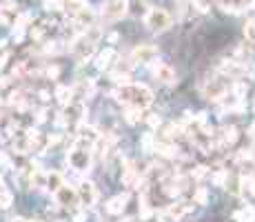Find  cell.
Returning <instances> with one entry per match:
<instances>
[{
    "label": "cell",
    "instance_id": "5b68a950",
    "mask_svg": "<svg viewBox=\"0 0 255 222\" xmlns=\"http://www.w3.org/2000/svg\"><path fill=\"white\" fill-rule=\"evenodd\" d=\"M204 98L207 100H222V98L226 96V91H229V82H226V76L222 73V76H213L209 78L207 82H204Z\"/></svg>",
    "mask_w": 255,
    "mask_h": 222
},
{
    "label": "cell",
    "instance_id": "7bdbcfd3",
    "mask_svg": "<svg viewBox=\"0 0 255 222\" xmlns=\"http://www.w3.org/2000/svg\"><path fill=\"white\" fill-rule=\"evenodd\" d=\"M7 60H9V51H2V53H0V69L7 65Z\"/></svg>",
    "mask_w": 255,
    "mask_h": 222
},
{
    "label": "cell",
    "instance_id": "ba28073f",
    "mask_svg": "<svg viewBox=\"0 0 255 222\" xmlns=\"http://www.w3.org/2000/svg\"><path fill=\"white\" fill-rule=\"evenodd\" d=\"M158 47L155 44H138V47L131 51V60L133 65H151L158 58Z\"/></svg>",
    "mask_w": 255,
    "mask_h": 222
},
{
    "label": "cell",
    "instance_id": "ffe728a7",
    "mask_svg": "<svg viewBox=\"0 0 255 222\" xmlns=\"http://www.w3.org/2000/svg\"><path fill=\"white\" fill-rule=\"evenodd\" d=\"M63 184H64V182H63V176H60L58 171H51V174H47V187H44L47 191L56 193L60 187H63Z\"/></svg>",
    "mask_w": 255,
    "mask_h": 222
},
{
    "label": "cell",
    "instance_id": "7a4b0ae2",
    "mask_svg": "<svg viewBox=\"0 0 255 222\" xmlns=\"http://www.w3.org/2000/svg\"><path fill=\"white\" fill-rule=\"evenodd\" d=\"M87 116V107L85 102H71L69 107H64V111L56 118V127H80Z\"/></svg>",
    "mask_w": 255,
    "mask_h": 222
},
{
    "label": "cell",
    "instance_id": "e575fe53",
    "mask_svg": "<svg viewBox=\"0 0 255 222\" xmlns=\"http://www.w3.org/2000/svg\"><path fill=\"white\" fill-rule=\"evenodd\" d=\"M0 167H2V169H14V164H11L9 155H7L5 151H0Z\"/></svg>",
    "mask_w": 255,
    "mask_h": 222
},
{
    "label": "cell",
    "instance_id": "74e56055",
    "mask_svg": "<svg viewBox=\"0 0 255 222\" xmlns=\"http://www.w3.org/2000/svg\"><path fill=\"white\" fill-rule=\"evenodd\" d=\"M237 7L240 9H251V7H255V0H237Z\"/></svg>",
    "mask_w": 255,
    "mask_h": 222
},
{
    "label": "cell",
    "instance_id": "cb8c5ba5",
    "mask_svg": "<svg viewBox=\"0 0 255 222\" xmlns=\"http://www.w3.org/2000/svg\"><path fill=\"white\" fill-rule=\"evenodd\" d=\"M140 218L142 220L151 218V207H149V200H147V193H140Z\"/></svg>",
    "mask_w": 255,
    "mask_h": 222
},
{
    "label": "cell",
    "instance_id": "8fae6325",
    "mask_svg": "<svg viewBox=\"0 0 255 222\" xmlns=\"http://www.w3.org/2000/svg\"><path fill=\"white\" fill-rule=\"evenodd\" d=\"M53 198H56V204H58V207H64V209H71V207H76V202H80V200H78V191L67 187V184H63L58 191L53 193Z\"/></svg>",
    "mask_w": 255,
    "mask_h": 222
},
{
    "label": "cell",
    "instance_id": "ee69618b",
    "mask_svg": "<svg viewBox=\"0 0 255 222\" xmlns=\"http://www.w3.org/2000/svg\"><path fill=\"white\" fill-rule=\"evenodd\" d=\"M249 138H251V140H253V142H255V122H253V125L249 127Z\"/></svg>",
    "mask_w": 255,
    "mask_h": 222
},
{
    "label": "cell",
    "instance_id": "bcb514c9",
    "mask_svg": "<svg viewBox=\"0 0 255 222\" xmlns=\"http://www.w3.org/2000/svg\"><path fill=\"white\" fill-rule=\"evenodd\" d=\"M122 222H133V220H129V218H127V220H122Z\"/></svg>",
    "mask_w": 255,
    "mask_h": 222
},
{
    "label": "cell",
    "instance_id": "44dd1931",
    "mask_svg": "<svg viewBox=\"0 0 255 222\" xmlns=\"http://www.w3.org/2000/svg\"><path fill=\"white\" fill-rule=\"evenodd\" d=\"M73 93H76V98H87L89 100L93 93V80H82L80 85L73 89Z\"/></svg>",
    "mask_w": 255,
    "mask_h": 222
},
{
    "label": "cell",
    "instance_id": "9c48e42d",
    "mask_svg": "<svg viewBox=\"0 0 255 222\" xmlns=\"http://www.w3.org/2000/svg\"><path fill=\"white\" fill-rule=\"evenodd\" d=\"M78 200H80V204L82 207H93L96 204V200H98V191H96V184L93 182H89V180H82L80 184H78Z\"/></svg>",
    "mask_w": 255,
    "mask_h": 222
},
{
    "label": "cell",
    "instance_id": "d4e9b609",
    "mask_svg": "<svg viewBox=\"0 0 255 222\" xmlns=\"http://www.w3.org/2000/svg\"><path fill=\"white\" fill-rule=\"evenodd\" d=\"M125 120L129 122V125H138L140 122V109H135V107H127Z\"/></svg>",
    "mask_w": 255,
    "mask_h": 222
},
{
    "label": "cell",
    "instance_id": "484cf974",
    "mask_svg": "<svg viewBox=\"0 0 255 222\" xmlns=\"http://www.w3.org/2000/svg\"><path fill=\"white\" fill-rule=\"evenodd\" d=\"M11 202H14V196L7 189H0V209H9Z\"/></svg>",
    "mask_w": 255,
    "mask_h": 222
},
{
    "label": "cell",
    "instance_id": "5bb4252c",
    "mask_svg": "<svg viewBox=\"0 0 255 222\" xmlns=\"http://www.w3.org/2000/svg\"><path fill=\"white\" fill-rule=\"evenodd\" d=\"M191 209H193V204L189 202V200H178V202L169 204L167 211H169V216L178 222V220H182L184 216H189V213H191Z\"/></svg>",
    "mask_w": 255,
    "mask_h": 222
},
{
    "label": "cell",
    "instance_id": "1f68e13d",
    "mask_svg": "<svg viewBox=\"0 0 255 222\" xmlns=\"http://www.w3.org/2000/svg\"><path fill=\"white\" fill-rule=\"evenodd\" d=\"M31 20H34V16H31V14H20V16H16V27H22V29H24Z\"/></svg>",
    "mask_w": 255,
    "mask_h": 222
},
{
    "label": "cell",
    "instance_id": "7dc6e473",
    "mask_svg": "<svg viewBox=\"0 0 255 222\" xmlns=\"http://www.w3.org/2000/svg\"><path fill=\"white\" fill-rule=\"evenodd\" d=\"M217 2H220V5H222V2H224V0H217Z\"/></svg>",
    "mask_w": 255,
    "mask_h": 222
},
{
    "label": "cell",
    "instance_id": "d590c367",
    "mask_svg": "<svg viewBox=\"0 0 255 222\" xmlns=\"http://www.w3.org/2000/svg\"><path fill=\"white\" fill-rule=\"evenodd\" d=\"M11 38H14V43H16V44L22 43V40H24V29H22V27H16L14 34H11Z\"/></svg>",
    "mask_w": 255,
    "mask_h": 222
},
{
    "label": "cell",
    "instance_id": "4fadbf2b",
    "mask_svg": "<svg viewBox=\"0 0 255 222\" xmlns=\"http://www.w3.org/2000/svg\"><path fill=\"white\" fill-rule=\"evenodd\" d=\"M127 202H129V193H118L105 204V211L111 213V216H122V211L127 209Z\"/></svg>",
    "mask_w": 255,
    "mask_h": 222
},
{
    "label": "cell",
    "instance_id": "e0dca14e",
    "mask_svg": "<svg viewBox=\"0 0 255 222\" xmlns=\"http://www.w3.org/2000/svg\"><path fill=\"white\" fill-rule=\"evenodd\" d=\"M151 7H147V0H129V14L135 16V18H142L149 14Z\"/></svg>",
    "mask_w": 255,
    "mask_h": 222
},
{
    "label": "cell",
    "instance_id": "c3c4849f",
    "mask_svg": "<svg viewBox=\"0 0 255 222\" xmlns=\"http://www.w3.org/2000/svg\"><path fill=\"white\" fill-rule=\"evenodd\" d=\"M253 109H255V107H253Z\"/></svg>",
    "mask_w": 255,
    "mask_h": 222
},
{
    "label": "cell",
    "instance_id": "30bf717a",
    "mask_svg": "<svg viewBox=\"0 0 255 222\" xmlns=\"http://www.w3.org/2000/svg\"><path fill=\"white\" fill-rule=\"evenodd\" d=\"M11 147H14V151L18 155H27L34 151V142H31V135L27 129H20L16 131V135L11 138Z\"/></svg>",
    "mask_w": 255,
    "mask_h": 222
},
{
    "label": "cell",
    "instance_id": "60d3db41",
    "mask_svg": "<svg viewBox=\"0 0 255 222\" xmlns=\"http://www.w3.org/2000/svg\"><path fill=\"white\" fill-rule=\"evenodd\" d=\"M147 122H149V127H153V129H155V127H160V122H162V120H160L158 116H153V113H151V116L147 118Z\"/></svg>",
    "mask_w": 255,
    "mask_h": 222
},
{
    "label": "cell",
    "instance_id": "7402d4cb",
    "mask_svg": "<svg viewBox=\"0 0 255 222\" xmlns=\"http://www.w3.org/2000/svg\"><path fill=\"white\" fill-rule=\"evenodd\" d=\"M31 187L44 189L47 187V174L42 169H34V176H31Z\"/></svg>",
    "mask_w": 255,
    "mask_h": 222
},
{
    "label": "cell",
    "instance_id": "4dcf8cb0",
    "mask_svg": "<svg viewBox=\"0 0 255 222\" xmlns=\"http://www.w3.org/2000/svg\"><path fill=\"white\" fill-rule=\"evenodd\" d=\"M244 36H246V40L255 43V18L246 22V27H244Z\"/></svg>",
    "mask_w": 255,
    "mask_h": 222
},
{
    "label": "cell",
    "instance_id": "4316f807",
    "mask_svg": "<svg viewBox=\"0 0 255 222\" xmlns=\"http://www.w3.org/2000/svg\"><path fill=\"white\" fill-rule=\"evenodd\" d=\"M47 31H49V24L42 22V24H38V27L31 29V38H34V40H42L44 36H47Z\"/></svg>",
    "mask_w": 255,
    "mask_h": 222
},
{
    "label": "cell",
    "instance_id": "8d00e7d4",
    "mask_svg": "<svg viewBox=\"0 0 255 222\" xmlns=\"http://www.w3.org/2000/svg\"><path fill=\"white\" fill-rule=\"evenodd\" d=\"M44 120H47V109H40L38 113H36V120L34 122H36V125H42Z\"/></svg>",
    "mask_w": 255,
    "mask_h": 222
},
{
    "label": "cell",
    "instance_id": "f546056e",
    "mask_svg": "<svg viewBox=\"0 0 255 222\" xmlns=\"http://www.w3.org/2000/svg\"><path fill=\"white\" fill-rule=\"evenodd\" d=\"M189 2H191V7L195 11H200V14H207V11H209V2H207V0H189Z\"/></svg>",
    "mask_w": 255,
    "mask_h": 222
},
{
    "label": "cell",
    "instance_id": "b9f144b4",
    "mask_svg": "<svg viewBox=\"0 0 255 222\" xmlns=\"http://www.w3.org/2000/svg\"><path fill=\"white\" fill-rule=\"evenodd\" d=\"M60 142V133H53V135H49V149L51 147H56Z\"/></svg>",
    "mask_w": 255,
    "mask_h": 222
},
{
    "label": "cell",
    "instance_id": "83f0119b",
    "mask_svg": "<svg viewBox=\"0 0 255 222\" xmlns=\"http://www.w3.org/2000/svg\"><path fill=\"white\" fill-rule=\"evenodd\" d=\"M193 202H195V204H207V202H209L207 189H197V191L193 193Z\"/></svg>",
    "mask_w": 255,
    "mask_h": 222
},
{
    "label": "cell",
    "instance_id": "836d02e7",
    "mask_svg": "<svg viewBox=\"0 0 255 222\" xmlns=\"http://www.w3.org/2000/svg\"><path fill=\"white\" fill-rule=\"evenodd\" d=\"M44 76L51 78V80H56V78L60 76V67H56V65H49V67L44 69Z\"/></svg>",
    "mask_w": 255,
    "mask_h": 222
},
{
    "label": "cell",
    "instance_id": "3957f363",
    "mask_svg": "<svg viewBox=\"0 0 255 222\" xmlns=\"http://www.w3.org/2000/svg\"><path fill=\"white\" fill-rule=\"evenodd\" d=\"M171 14H169L167 9H162V7H151L149 14L145 16V24L147 29L153 31V34H162V31H167L169 27H171Z\"/></svg>",
    "mask_w": 255,
    "mask_h": 222
},
{
    "label": "cell",
    "instance_id": "277c9868",
    "mask_svg": "<svg viewBox=\"0 0 255 222\" xmlns=\"http://www.w3.org/2000/svg\"><path fill=\"white\" fill-rule=\"evenodd\" d=\"M67 162L76 174H87L91 169V149H80V147H71L67 154Z\"/></svg>",
    "mask_w": 255,
    "mask_h": 222
},
{
    "label": "cell",
    "instance_id": "8992f818",
    "mask_svg": "<svg viewBox=\"0 0 255 222\" xmlns=\"http://www.w3.org/2000/svg\"><path fill=\"white\" fill-rule=\"evenodd\" d=\"M102 18L109 20V22H116V20H122L127 14H129V0H106L102 5Z\"/></svg>",
    "mask_w": 255,
    "mask_h": 222
},
{
    "label": "cell",
    "instance_id": "9a60e30c",
    "mask_svg": "<svg viewBox=\"0 0 255 222\" xmlns=\"http://www.w3.org/2000/svg\"><path fill=\"white\" fill-rule=\"evenodd\" d=\"M118 60V53H116V49H105V51L100 53V56H98V60H96V67L100 69V71H105V69H109L111 65L116 63Z\"/></svg>",
    "mask_w": 255,
    "mask_h": 222
},
{
    "label": "cell",
    "instance_id": "d6986e66",
    "mask_svg": "<svg viewBox=\"0 0 255 222\" xmlns=\"http://www.w3.org/2000/svg\"><path fill=\"white\" fill-rule=\"evenodd\" d=\"M233 220L235 222H255V209L251 207V204L237 209V211L233 213Z\"/></svg>",
    "mask_w": 255,
    "mask_h": 222
},
{
    "label": "cell",
    "instance_id": "ab89813d",
    "mask_svg": "<svg viewBox=\"0 0 255 222\" xmlns=\"http://www.w3.org/2000/svg\"><path fill=\"white\" fill-rule=\"evenodd\" d=\"M9 22H11V20H9V14L0 9V27H7V24H9Z\"/></svg>",
    "mask_w": 255,
    "mask_h": 222
},
{
    "label": "cell",
    "instance_id": "f1b7e54d",
    "mask_svg": "<svg viewBox=\"0 0 255 222\" xmlns=\"http://www.w3.org/2000/svg\"><path fill=\"white\" fill-rule=\"evenodd\" d=\"M44 9L47 11H64L63 0H44Z\"/></svg>",
    "mask_w": 255,
    "mask_h": 222
},
{
    "label": "cell",
    "instance_id": "7c38bea8",
    "mask_svg": "<svg viewBox=\"0 0 255 222\" xmlns=\"http://www.w3.org/2000/svg\"><path fill=\"white\" fill-rule=\"evenodd\" d=\"M151 73H153V78L160 82V85H175V71L169 65L164 63H153V69H151Z\"/></svg>",
    "mask_w": 255,
    "mask_h": 222
},
{
    "label": "cell",
    "instance_id": "f6af8a7d",
    "mask_svg": "<svg viewBox=\"0 0 255 222\" xmlns=\"http://www.w3.org/2000/svg\"><path fill=\"white\" fill-rule=\"evenodd\" d=\"M106 40H109V43H118V34H109V38Z\"/></svg>",
    "mask_w": 255,
    "mask_h": 222
},
{
    "label": "cell",
    "instance_id": "f35d334b",
    "mask_svg": "<svg viewBox=\"0 0 255 222\" xmlns=\"http://www.w3.org/2000/svg\"><path fill=\"white\" fill-rule=\"evenodd\" d=\"M204 176H207V167H195V171H193V178L200 180V178H204Z\"/></svg>",
    "mask_w": 255,
    "mask_h": 222
},
{
    "label": "cell",
    "instance_id": "ac0fdd59",
    "mask_svg": "<svg viewBox=\"0 0 255 222\" xmlns=\"http://www.w3.org/2000/svg\"><path fill=\"white\" fill-rule=\"evenodd\" d=\"M237 138H240V133H237V129L233 125L222 127V145L231 147V145H235L237 142Z\"/></svg>",
    "mask_w": 255,
    "mask_h": 222
},
{
    "label": "cell",
    "instance_id": "52a82bcc",
    "mask_svg": "<svg viewBox=\"0 0 255 222\" xmlns=\"http://www.w3.org/2000/svg\"><path fill=\"white\" fill-rule=\"evenodd\" d=\"M96 40H91V38H87V36L82 34L80 38L73 43V47H71V53H73V58L78 60V63H87L89 58H91L93 53H96Z\"/></svg>",
    "mask_w": 255,
    "mask_h": 222
},
{
    "label": "cell",
    "instance_id": "2e32d148",
    "mask_svg": "<svg viewBox=\"0 0 255 222\" xmlns=\"http://www.w3.org/2000/svg\"><path fill=\"white\" fill-rule=\"evenodd\" d=\"M53 96H56V100H58L63 107H69L73 102V98H76V93H73V89L67 87V85H58Z\"/></svg>",
    "mask_w": 255,
    "mask_h": 222
},
{
    "label": "cell",
    "instance_id": "603a6c76",
    "mask_svg": "<svg viewBox=\"0 0 255 222\" xmlns=\"http://www.w3.org/2000/svg\"><path fill=\"white\" fill-rule=\"evenodd\" d=\"M246 91H249L246 80H235L233 82V96H235V100H242V98L246 96Z\"/></svg>",
    "mask_w": 255,
    "mask_h": 222
},
{
    "label": "cell",
    "instance_id": "d6a6232c",
    "mask_svg": "<svg viewBox=\"0 0 255 222\" xmlns=\"http://www.w3.org/2000/svg\"><path fill=\"white\" fill-rule=\"evenodd\" d=\"M0 9L7 11V14H16V16H18V11H16V9H18V5H16L14 0H7V2H2V5H0Z\"/></svg>",
    "mask_w": 255,
    "mask_h": 222
},
{
    "label": "cell",
    "instance_id": "6da1fadb",
    "mask_svg": "<svg viewBox=\"0 0 255 222\" xmlns=\"http://www.w3.org/2000/svg\"><path fill=\"white\" fill-rule=\"evenodd\" d=\"M113 98L118 102L127 107H135V109H147L153 102V91H151L147 85H140V82H131V85H122L113 91Z\"/></svg>",
    "mask_w": 255,
    "mask_h": 222
}]
</instances>
